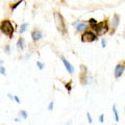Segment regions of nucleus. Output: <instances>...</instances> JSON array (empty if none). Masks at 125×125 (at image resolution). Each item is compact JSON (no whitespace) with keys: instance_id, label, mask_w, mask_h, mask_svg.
<instances>
[{"instance_id":"20e7f679","label":"nucleus","mask_w":125,"mask_h":125,"mask_svg":"<svg viewBox=\"0 0 125 125\" xmlns=\"http://www.w3.org/2000/svg\"><path fill=\"white\" fill-rule=\"evenodd\" d=\"M97 40V34L93 30H87L81 33V42L83 43H92Z\"/></svg>"},{"instance_id":"cd10ccee","label":"nucleus","mask_w":125,"mask_h":125,"mask_svg":"<svg viewBox=\"0 0 125 125\" xmlns=\"http://www.w3.org/2000/svg\"><path fill=\"white\" fill-rule=\"evenodd\" d=\"M3 62H3V61L1 60V58H0V65H2V64H3Z\"/></svg>"},{"instance_id":"4be33fe9","label":"nucleus","mask_w":125,"mask_h":125,"mask_svg":"<svg viewBox=\"0 0 125 125\" xmlns=\"http://www.w3.org/2000/svg\"><path fill=\"white\" fill-rule=\"evenodd\" d=\"M4 51H5L7 54H10V45H6V46H5Z\"/></svg>"},{"instance_id":"bb28decb","label":"nucleus","mask_w":125,"mask_h":125,"mask_svg":"<svg viewBox=\"0 0 125 125\" xmlns=\"http://www.w3.org/2000/svg\"><path fill=\"white\" fill-rule=\"evenodd\" d=\"M15 121H16V122H20V121H21V120H20V119H19V118H16V119H15Z\"/></svg>"},{"instance_id":"9d476101","label":"nucleus","mask_w":125,"mask_h":125,"mask_svg":"<svg viewBox=\"0 0 125 125\" xmlns=\"http://www.w3.org/2000/svg\"><path fill=\"white\" fill-rule=\"evenodd\" d=\"M42 38H43V33L40 29H34V30L31 31V39H32V41L34 43L39 42Z\"/></svg>"},{"instance_id":"0eeeda50","label":"nucleus","mask_w":125,"mask_h":125,"mask_svg":"<svg viewBox=\"0 0 125 125\" xmlns=\"http://www.w3.org/2000/svg\"><path fill=\"white\" fill-rule=\"evenodd\" d=\"M120 24V16L118 14H114L112 20H111V28H112V33H115L117 28Z\"/></svg>"},{"instance_id":"aec40b11","label":"nucleus","mask_w":125,"mask_h":125,"mask_svg":"<svg viewBox=\"0 0 125 125\" xmlns=\"http://www.w3.org/2000/svg\"><path fill=\"white\" fill-rule=\"evenodd\" d=\"M87 118H88V121H89V123H92L93 122V119H92V116L90 113H87Z\"/></svg>"},{"instance_id":"b1692460","label":"nucleus","mask_w":125,"mask_h":125,"mask_svg":"<svg viewBox=\"0 0 125 125\" xmlns=\"http://www.w3.org/2000/svg\"><path fill=\"white\" fill-rule=\"evenodd\" d=\"M99 122H100V123H103V122H104V115H103V114H101V115L99 116Z\"/></svg>"},{"instance_id":"4468645a","label":"nucleus","mask_w":125,"mask_h":125,"mask_svg":"<svg viewBox=\"0 0 125 125\" xmlns=\"http://www.w3.org/2000/svg\"><path fill=\"white\" fill-rule=\"evenodd\" d=\"M28 23H22V24H21V26H20V29H19V32H20V33H24L25 32V31L27 30V28H28Z\"/></svg>"},{"instance_id":"9b49d317","label":"nucleus","mask_w":125,"mask_h":125,"mask_svg":"<svg viewBox=\"0 0 125 125\" xmlns=\"http://www.w3.org/2000/svg\"><path fill=\"white\" fill-rule=\"evenodd\" d=\"M88 24H89V27L91 28V30H94V28L96 27V25L98 24V21H97L96 19H94V18H91V19H89Z\"/></svg>"},{"instance_id":"f8f14e48","label":"nucleus","mask_w":125,"mask_h":125,"mask_svg":"<svg viewBox=\"0 0 125 125\" xmlns=\"http://www.w3.org/2000/svg\"><path fill=\"white\" fill-rule=\"evenodd\" d=\"M113 113H114V116H115V121L116 122H119L120 117H119V112H118V109H117V105L116 104L113 105Z\"/></svg>"},{"instance_id":"423d86ee","label":"nucleus","mask_w":125,"mask_h":125,"mask_svg":"<svg viewBox=\"0 0 125 125\" xmlns=\"http://www.w3.org/2000/svg\"><path fill=\"white\" fill-rule=\"evenodd\" d=\"M73 26L75 27V29H76L77 32L83 33V32H84V31L88 30L89 24L85 21H76L75 23H73Z\"/></svg>"},{"instance_id":"6ab92c4d","label":"nucleus","mask_w":125,"mask_h":125,"mask_svg":"<svg viewBox=\"0 0 125 125\" xmlns=\"http://www.w3.org/2000/svg\"><path fill=\"white\" fill-rule=\"evenodd\" d=\"M0 74L1 75H6V72H5V68L4 67H2V66H0Z\"/></svg>"},{"instance_id":"c756f323","label":"nucleus","mask_w":125,"mask_h":125,"mask_svg":"<svg viewBox=\"0 0 125 125\" xmlns=\"http://www.w3.org/2000/svg\"><path fill=\"white\" fill-rule=\"evenodd\" d=\"M124 37H125V32H124Z\"/></svg>"},{"instance_id":"2eb2a0df","label":"nucleus","mask_w":125,"mask_h":125,"mask_svg":"<svg viewBox=\"0 0 125 125\" xmlns=\"http://www.w3.org/2000/svg\"><path fill=\"white\" fill-rule=\"evenodd\" d=\"M19 116H20L22 119H27L28 118V113L24 111V109H21V111L19 112Z\"/></svg>"},{"instance_id":"5701e85b","label":"nucleus","mask_w":125,"mask_h":125,"mask_svg":"<svg viewBox=\"0 0 125 125\" xmlns=\"http://www.w3.org/2000/svg\"><path fill=\"white\" fill-rule=\"evenodd\" d=\"M53 106H54V102H53V101H51V102L49 103V105H48V111H52Z\"/></svg>"},{"instance_id":"393cba45","label":"nucleus","mask_w":125,"mask_h":125,"mask_svg":"<svg viewBox=\"0 0 125 125\" xmlns=\"http://www.w3.org/2000/svg\"><path fill=\"white\" fill-rule=\"evenodd\" d=\"M14 100H15L17 103H20V99H19L18 96H14Z\"/></svg>"},{"instance_id":"6e6552de","label":"nucleus","mask_w":125,"mask_h":125,"mask_svg":"<svg viewBox=\"0 0 125 125\" xmlns=\"http://www.w3.org/2000/svg\"><path fill=\"white\" fill-rule=\"evenodd\" d=\"M125 71V65L124 64H118V65H116V67H115V71H114V76L116 79H118V78H120L121 76L123 75V73Z\"/></svg>"},{"instance_id":"f257e3e1","label":"nucleus","mask_w":125,"mask_h":125,"mask_svg":"<svg viewBox=\"0 0 125 125\" xmlns=\"http://www.w3.org/2000/svg\"><path fill=\"white\" fill-rule=\"evenodd\" d=\"M53 19H54V24L56 26V29L60 31L62 34H67V26H66V23H65V19L61 15V13L54 11Z\"/></svg>"},{"instance_id":"f03ea898","label":"nucleus","mask_w":125,"mask_h":125,"mask_svg":"<svg viewBox=\"0 0 125 125\" xmlns=\"http://www.w3.org/2000/svg\"><path fill=\"white\" fill-rule=\"evenodd\" d=\"M0 31H1V32L4 34V36H6L9 39H13L15 29H14V26H13L11 21L7 20V19L1 21V23H0Z\"/></svg>"},{"instance_id":"ddd939ff","label":"nucleus","mask_w":125,"mask_h":125,"mask_svg":"<svg viewBox=\"0 0 125 125\" xmlns=\"http://www.w3.org/2000/svg\"><path fill=\"white\" fill-rule=\"evenodd\" d=\"M24 45H25V40L23 38H20L17 41V48L18 49H24Z\"/></svg>"},{"instance_id":"f3484780","label":"nucleus","mask_w":125,"mask_h":125,"mask_svg":"<svg viewBox=\"0 0 125 125\" xmlns=\"http://www.w3.org/2000/svg\"><path fill=\"white\" fill-rule=\"evenodd\" d=\"M22 2H23V0H19V1H18V2H16V3H15V4H14V5H11V7H10V9H11V10H16V9H17V7H18L19 5H20V4H21V3H22Z\"/></svg>"},{"instance_id":"dca6fc26","label":"nucleus","mask_w":125,"mask_h":125,"mask_svg":"<svg viewBox=\"0 0 125 125\" xmlns=\"http://www.w3.org/2000/svg\"><path fill=\"white\" fill-rule=\"evenodd\" d=\"M65 88L67 89L68 93L71 92V90H72V81L70 80V81H68V83H65Z\"/></svg>"},{"instance_id":"c85d7f7f","label":"nucleus","mask_w":125,"mask_h":125,"mask_svg":"<svg viewBox=\"0 0 125 125\" xmlns=\"http://www.w3.org/2000/svg\"><path fill=\"white\" fill-rule=\"evenodd\" d=\"M124 114H125V107H124Z\"/></svg>"},{"instance_id":"412c9836","label":"nucleus","mask_w":125,"mask_h":125,"mask_svg":"<svg viewBox=\"0 0 125 125\" xmlns=\"http://www.w3.org/2000/svg\"><path fill=\"white\" fill-rule=\"evenodd\" d=\"M101 45H102V48L106 47V40L105 39H101Z\"/></svg>"},{"instance_id":"7ed1b4c3","label":"nucleus","mask_w":125,"mask_h":125,"mask_svg":"<svg viewBox=\"0 0 125 125\" xmlns=\"http://www.w3.org/2000/svg\"><path fill=\"white\" fill-rule=\"evenodd\" d=\"M94 32H96L97 36H103V34L107 33L109 31V25L107 20H103L98 22V24L96 25V27L94 28Z\"/></svg>"},{"instance_id":"a211bd4d","label":"nucleus","mask_w":125,"mask_h":125,"mask_svg":"<svg viewBox=\"0 0 125 125\" xmlns=\"http://www.w3.org/2000/svg\"><path fill=\"white\" fill-rule=\"evenodd\" d=\"M37 67L40 69V70H43V69H44V67H45V65L43 64L42 62H39V61H38V62H37Z\"/></svg>"},{"instance_id":"1a4fd4ad","label":"nucleus","mask_w":125,"mask_h":125,"mask_svg":"<svg viewBox=\"0 0 125 125\" xmlns=\"http://www.w3.org/2000/svg\"><path fill=\"white\" fill-rule=\"evenodd\" d=\"M61 60H62V64H64V66H65V68L67 69V71H68V73H70V74H73L74 73V67L71 65V62H70L67 58H66L65 56H61Z\"/></svg>"},{"instance_id":"39448f33","label":"nucleus","mask_w":125,"mask_h":125,"mask_svg":"<svg viewBox=\"0 0 125 125\" xmlns=\"http://www.w3.org/2000/svg\"><path fill=\"white\" fill-rule=\"evenodd\" d=\"M80 74H79V80L81 84H87L88 83V67L84 65H80Z\"/></svg>"},{"instance_id":"a878e982","label":"nucleus","mask_w":125,"mask_h":125,"mask_svg":"<svg viewBox=\"0 0 125 125\" xmlns=\"http://www.w3.org/2000/svg\"><path fill=\"white\" fill-rule=\"evenodd\" d=\"M7 96H9V98H10V100H14V96L11 95V94H10V93H9V94H7Z\"/></svg>"}]
</instances>
